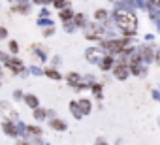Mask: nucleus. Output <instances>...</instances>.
Wrapping results in <instances>:
<instances>
[{"label": "nucleus", "instance_id": "f257e3e1", "mask_svg": "<svg viewBox=\"0 0 160 145\" xmlns=\"http://www.w3.org/2000/svg\"><path fill=\"white\" fill-rule=\"evenodd\" d=\"M113 19L117 23V27L121 28V32H138V17L128 10H115L113 12Z\"/></svg>", "mask_w": 160, "mask_h": 145}, {"label": "nucleus", "instance_id": "f03ea898", "mask_svg": "<svg viewBox=\"0 0 160 145\" xmlns=\"http://www.w3.org/2000/svg\"><path fill=\"white\" fill-rule=\"evenodd\" d=\"M83 34L89 42H102L104 40V25L100 23H89L83 28Z\"/></svg>", "mask_w": 160, "mask_h": 145}, {"label": "nucleus", "instance_id": "7ed1b4c3", "mask_svg": "<svg viewBox=\"0 0 160 145\" xmlns=\"http://www.w3.org/2000/svg\"><path fill=\"white\" fill-rule=\"evenodd\" d=\"M10 72H12V74H25V72H27V68H25V64H23V60L19 58V57H10V60L4 64Z\"/></svg>", "mask_w": 160, "mask_h": 145}, {"label": "nucleus", "instance_id": "20e7f679", "mask_svg": "<svg viewBox=\"0 0 160 145\" xmlns=\"http://www.w3.org/2000/svg\"><path fill=\"white\" fill-rule=\"evenodd\" d=\"M106 57V53L100 49V47H89L85 49V58L91 62V64H100V60Z\"/></svg>", "mask_w": 160, "mask_h": 145}, {"label": "nucleus", "instance_id": "39448f33", "mask_svg": "<svg viewBox=\"0 0 160 145\" xmlns=\"http://www.w3.org/2000/svg\"><path fill=\"white\" fill-rule=\"evenodd\" d=\"M139 53H141V60H143L145 64L152 62V60H154V57H156V51H154V47H152L151 43L141 45V47H139Z\"/></svg>", "mask_w": 160, "mask_h": 145}, {"label": "nucleus", "instance_id": "423d86ee", "mask_svg": "<svg viewBox=\"0 0 160 145\" xmlns=\"http://www.w3.org/2000/svg\"><path fill=\"white\" fill-rule=\"evenodd\" d=\"M111 72H113V78L119 79V81H124V79H128V76H130V68H128V66H122V64H115Z\"/></svg>", "mask_w": 160, "mask_h": 145}, {"label": "nucleus", "instance_id": "0eeeda50", "mask_svg": "<svg viewBox=\"0 0 160 145\" xmlns=\"http://www.w3.org/2000/svg\"><path fill=\"white\" fill-rule=\"evenodd\" d=\"M2 132L10 138H17L19 136V130H17V124H13L12 121H4L2 122Z\"/></svg>", "mask_w": 160, "mask_h": 145}, {"label": "nucleus", "instance_id": "6e6552de", "mask_svg": "<svg viewBox=\"0 0 160 145\" xmlns=\"http://www.w3.org/2000/svg\"><path fill=\"white\" fill-rule=\"evenodd\" d=\"M113 66H115V57H111V55H106L98 64V68L102 72H109V70H113Z\"/></svg>", "mask_w": 160, "mask_h": 145}, {"label": "nucleus", "instance_id": "1a4fd4ad", "mask_svg": "<svg viewBox=\"0 0 160 145\" xmlns=\"http://www.w3.org/2000/svg\"><path fill=\"white\" fill-rule=\"evenodd\" d=\"M66 81H68V85L70 87H73V89H77L79 85L83 83V78L77 74V72H70V74L66 76Z\"/></svg>", "mask_w": 160, "mask_h": 145}, {"label": "nucleus", "instance_id": "9d476101", "mask_svg": "<svg viewBox=\"0 0 160 145\" xmlns=\"http://www.w3.org/2000/svg\"><path fill=\"white\" fill-rule=\"evenodd\" d=\"M49 128L51 130H57V132H64V130H68V124L62 119L55 117V119H49Z\"/></svg>", "mask_w": 160, "mask_h": 145}, {"label": "nucleus", "instance_id": "9b49d317", "mask_svg": "<svg viewBox=\"0 0 160 145\" xmlns=\"http://www.w3.org/2000/svg\"><path fill=\"white\" fill-rule=\"evenodd\" d=\"M23 100H25V104H27L32 111L40 108V98H38L36 94H30V92H28V94H25V98H23Z\"/></svg>", "mask_w": 160, "mask_h": 145}, {"label": "nucleus", "instance_id": "f8f14e48", "mask_svg": "<svg viewBox=\"0 0 160 145\" xmlns=\"http://www.w3.org/2000/svg\"><path fill=\"white\" fill-rule=\"evenodd\" d=\"M77 102H79V109H81L83 117H85V115H91V111H92V104H91L89 98H79Z\"/></svg>", "mask_w": 160, "mask_h": 145}, {"label": "nucleus", "instance_id": "ddd939ff", "mask_svg": "<svg viewBox=\"0 0 160 145\" xmlns=\"http://www.w3.org/2000/svg\"><path fill=\"white\" fill-rule=\"evenodd\" d=\"M58 17H60V21H62V23H72V21H73V17H75V12H73L72 8H66V10L58 12Z\"/></svg>", "mask_w": 160, "mask_h": 145}, {"label": "nucleus", "instance_id": "4468645a", "mask_svg": "<svg viewBox=\"0 0 160 145\" xmlns=\"http://www.w3.org/2000/svg\"><path fill=\"white\" fill-rule=\"evenodd\" d=\"M94 19H96V23H108V19H109V12L108 10H104V8H98L96 12H94Z\"/></svg>", "mask_w": 160, "mask_h": 145}, {"label": "nucleus", "instance_id": "2eb2a0df", "mask_svg": "<svg viewBox=\"0 0 160 145\" xmlns=\"http://www.w3.org/2000/svg\"><path fill=\"white\" fill-rule=\"evenodd\" d=\"M73 25H75V28H85L89 23H87V15L85 13H81V12H79V13H75V17H73V21H72Z\"/></svg>", "mask_w": 160, "mask_h": 145}, {"label": "nucleus", "instance_id": "dca6fc26", "mask_svg": "<svg viewBox=\"0 0 160 145\" xmlns=\"http://www.w3.org/2000/svg\"><path fill=\"white\" fill-rule=\"evenodd\" d=\"M43 76H47L49 79H55V81L62 79V76H60V72H58L57 68H53V66H49V68H43Z\"/></svg>", "mask_w": 160, "mask_h": 145}, {"label": "nucleus", "instance_id": "f3484780", "mask_svg": "<svg viewBox=\"0 0 160 145\" xmlns=\"http://www.w3.org/2000/svg\"><path fill=\"white\" fill-rule=\"evenodd\" d=\"M30 8H32V4H30V2H19V4H15V6H13V12L28 15V13H30Z\"/></svg>", "mask_w": 160, "mask_h": 145}, {"label": "nucleus", "instance_id": "a211bd4d", "mask_svg": "<svg viewBox=\"0 0 160 145\" xmlns=\"http://www.w3.org/2000/svg\"><path fill=\"white\" fill-rule=\"evenodd\" d=\"M91 91H92L94 100H102V98H104V85H102V83H94V85L91 87Z\"/></svg>", "mask_w": 160, "mask_h": 145}, {"label": "nucleus", "instance_id": "6ab92c4d", "mask_svg": "<svg viewBox=\"0 0 160 145\" xmlns=\"http://www.w3.org/2000/svg\"><path fill=\"white\" fill-rule=\"evenodd\" d=\"M68 108H70V111H72V115H73L75 119H81V117H83L81 109H79V102H77V100H72V102L68 104Z\"/></svg>", "mask_w": 160, "mask_h": 145}, {"label": "nucleus", "instance_id": "aec40b11", "mask_svg": "<svg viewBox=\"0 0 160 145\" xmlns=\"http://www.w3.org/2000/svg\"><path fill=\"white\" fill-rule=\"evenodd\" d=\"M27 132L34 138H42V134H43L42 126H38V124H27Z\"/></svg>", "mask_w": 160, "mask_h": 145}, {"label": "nucleus", "instance_id": "412c9836", "mask_svg": "<svg viewBox=\"0 0 160 145\" xmlns=\"http://www.w3.org/2000/svg\"><path fill=\"white\" fill-rule=\"evenodd\" d=\"M32 117L40 122V121H43V119H47V109H43V108H38V109H34L32 111Z\"/></svg>", "mask_w": 160, "mask_h": 145}, {"label": "nucleus", "instance_id": "4be33fe9", "mask_svg": "<svg viewBox=\"0 0 160 145\" xmlns=\"http://www.w3.org/2000/svg\"><path fill=\"white\" fill-rule=\"evenodd\" d=\"M40 28H49V27H55V23H53V19H38V23H36Z\"/></svg>", "mask_w": 160, "mask_h": 145}, {"label": "nucleus", "instance_id": "5701e85b", "mask_svg": "<svg viewBox=\"0 0 160 145\" xmlns=\"http://www.w3.org/2000/svg\"><path fill=\"white\" fill-rule=\"evenodd\" d=\"M8 49H10V53L15 57V55L19 53V43H17L15 40H10V42H8Z\"/></svg>", "mask_w": 160, "mask_h": 145}, {"label": "nucleus", "instance_id": "b1692460", "mask_svg": "<svg viewBox=\"0 0 160 145\" xmlns=\"http://www.w3.org/2000/svg\"><path fill=\"white\" fill-rule=\"evenodd\" d=\"M53 8L55 10H66V8H70V2H64V0H57V2H53Z\"/></svg>", "mask_w": 160, "mask_h": 145}, {"label": "nucleus", "instance_id": "393cba45", "mask_svg": "<svg viewBox=\"0 0 160 145\" xmlns=\"http://www.w3.org/2000/svg\"><path fill=\"white\" fill-rule=\"evenodd\" d=\"M28 70H30V74H32V76H42V74H43V68H40V66H36V64L30 66Z\"/></svg>", "mask_w": 160, "mask_h": 145}, {"label": "nucleus", "instance_id": "a878e982", "mask_svg": "<svg viewBox=\"0 0 160 145\" xmlns=\"http://www.w3.org/2000/svg\"><path fill=\"white\" fill-rule=\"evenodd\" d=\"M49 15H51V12H49L47 8H42V10H40V17H38V19H49Z\"/></svg>", "mask_w": 160, "mask_h": 145}, {"label": "nucleus", "instance_id": "bb28decb", "mask_svg": "<svg viewBox=\"0 0 160 145\" xmlns=\"http://www.w3.org/2000/svg\"><path fill=\"white\" fill-rule=\"evenodd\" d=\"M42 34H43V38H49V36H53V34H55V27L43 28V30H42Z\"/></svg>", "mask_w": 160, "mask_h": 145}, {"label": "nucleus", "instance_id": "cd10ccee", "mask_svg": "<svg viewBox=\"0 0 160 145\" xmlns=\"http://www.w3.org/2000/svg\"><path fill=\"white\" fill-rule=\"evenodd\" d=\"M73 30H75V25L73 23H64V32H70L72 34Z\"/></svg>", "mask_w": 160, "mask_h": 145}, {"label": "nucleus", "instance_id": "c85d7f7f", "mask_svg": "<svg viewBox=\"0 0 160 145\" xmlns=\"http://www.w3.org/2000/svg\"><path fill=\"white\" fill-rule=\"evenodd\" d=\"M23 98H25L23 91H19V89H17V91H13V100H17V102H19V100H23Z\"/></svg>", "mask_w": 160, "mask_h": 145}, {"label": "nucleus", "instance_id": "c756f323", "mask_svg": "<svg viewBox=\"0 0 160 145\" xmlns=\"http://www.w3.org/2000/svg\"><path fill=\"white\" fill-rule=\"evenodd\" d=\"M6 38H8V28L0 27V40H6Z\"/></svg>", "mask_w": 160, "mask_h": 145}, {"label": "nucleus", "instance_id": "7c9ffc66", "mask_svg": "<svg viewBox=\"0 0 160 145\" xmlns=\"http://www.w3.org/2000/svg\"><path fill=\"white\" fill-rule=\"evenodd\" d=\"M8 60H10V57H8V53H4V51H0V62H4V64H6Z\"/></svg>", "mask_w": 160, "mask_h": 145}, {"label": "nucleus", "instance_id": "2f4dec72", "mask_svg": "<svg viewBox=\"0 0 160 145\" xmlns=\"http://www.w3.org/2000/svg\"><path fill=\"white\" fill-rule=\"evenodd\" d=\"M154 62L160 66V45H158V49H156V57H154Z\"/></svg>", "mask_w": 160, "mask_h": 145}, {"label": "nucleus", "instance_id": "473e14b6", "mask_svg": "<svg viewBox=\"0 0 160 145\" xmlns=\"http://www.w3.org/2000/svg\"><path fill=\"white\" fill-rule=\"evenodd\" d=\"M55 115H57V111H55V109H47V117L55 119Z\"/></svg>", "mask_w": 160, "mask_h": 145}, {"label": "nucleus", "instance_id": "72a5a7b5", "mask_svg": "<svg viewBox=\"0 0 160 145\" xmlns=\"http://www.w3.org/2000/svg\"><path fill=\"white\" fill-rule=\"evenodd\" d=\"M15 145H30V143H28V139H17Z\"/></svg>", "mask_w": 160, "mask_h": 145}, {"label": "nucleus", "instance_id": "f704fd0d", "mask_svg": "<svg viewBox=\"0 0 160 145\" xmlns=\"http://www.w3.org/2000/svg\"><path fill=\"white\" fill-rule=\"evenodd\" d=\"M152 98H154V100H158V102H160V92H158V91H152Z\"/></svg>", "mask_w": 160, "mask_h": 145}, {"label": "nucleus", "instance_id": "c9c22d12", "mask_svg": "<svg viewBox=\"0 0 160 145\" xmlns=\"http://www.w3.org/2000/svg\"><path fill=\"white\" fill-rule=\"evenodd\" d=\"M152 6H154V8H158V13H160V0H158V2H152Z\"/></svg>", "mask_w": 160, "mask_h": 145}, {"label": "nucleus", "instance_id": "e433bc0d", "mask_svg": "<svg viewBox=\"0 0 160 145\" xmlns=\"http://www.w3.org/2000/svg\"><path fill=\"white\" fill-rule=\"evenodd\" d=\"M96 145H108V143H106L104 139H96Z\"/></svg>", "mask_w": 160, "mask_h": 145}, {"label": "nucleus", "instance_id": "4c0bfd02", "mask_svg": "<svg viewBox=\"0 0 160 145\" xmlns=\"http://www.w3.org/2000/svg\"><path fill=\"white\" fill-rule=\"evenodd\" d=\"M156 28H158V32H160V17H158V21H156Z\"/></svg>", "mask_w": 160, "mask_h": 145}, {"label": "nucleus", "instance_id": "58836bf2", "mask_svg": "<svg viewBox=\"0 0 160 145\" xmlns=\"http://www.w3.org/2000/svg\"><path fill=\"white\" fill-rule=\"evenodd\" d=\"M4 76V72H2V66H0V78H2Z\"/></svg>", "mask_w": 160, "mask_h": 145}, {"label": "nucleus", "instance_id": "ea45409f", "mask_svg": "<svg viewBox=\"0 0 160 145\" xmlns=\"http://www.w3.org/2000/svg\"><path fill=\"white\" fill-rule=\"evenodd\" d=\"M158 126H160V117H158Z\"/></svg>", "mask_w": 160, "mask_h": 145}, {"label": "nucleus", "instance_id": "a19ab883", "mask_svg": "<svg viewBox=\"0 0 160 145\" xmlns=\"http://www.w3.org/2000/svg\"><path fill=\"white\" fill-rule=\"evenodd\" d=\"M0 85H2V83H0Z\"/></svg>", "mask_w": 160, "mask_h": 145}]
</instances>
